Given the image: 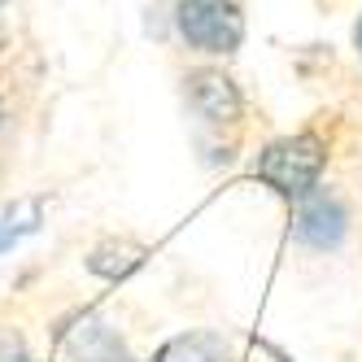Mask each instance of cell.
I'll list each match as a JSON object with an SVG mask.
<instances>
[{"label": "cell", "mask_w": 362, "mask_h": 362, "mask_svg": "<svg viewBox=\"0 0 362 362\" xmlns=\"http://www.w3.org/2000/svg\"><path fill=\"white\" fill-rule=\"evenodd\" d=\"M332 158V144L319 132H293V136H279L271 140L253 162V175L262 184L284 197L288 205H297L301 197H310L315 188H323V170Z\"/></svg>", "instance_id": "cell-1"}, {"label": "cell", "mask_w": 362, "mask_h": 362, "mask_svg": "<svg viewBox=\"0 0 362 362\" xmlns=\"http://www.w3.org/2000/svg\"><path fill=\"white\" fill-rule=\"evenodd\" d=\"M175 31L201 57H231L245 44V13L236 0H179Z\"/></svg>", "instance_id": "cell-2"}, {"label": "cell", "mask_w": 362, "mask_h": 362, "mask_svg": "<svg viewBox=\"0 0 362 362\" xmlns=\"http://www.w3.org/2000/svg\"><path fill=\"white\" fill-rule=\"evenodd\" d=\"M354 210L336 188H315L293 205V240L315 249V253H336L349 240Z\"/></svg>", "instance_id": "cell-3"}, {"label": "cell", "mask_w": 362, "mask_h": 362, "mask_svg": "<svg viewBox=\"0 0 362 362\" xmlns=\"http://www.w3.org/2000/svg\"><path fill=\"white\" fill-rule=\"evenodd\" d=\"M184 96H188V110L205 127H214V132L245 122V92L218 66H197V70H188L184 74Z\"/></svg>", "instance_id": "cell-4"}, {"label": "cell", "mask_w": 362, "mask_h": 362, "mask_svg": "<svg viewBox=\"0 0 362 362\" xmlns=\"http://www.w3.org/2000/svg\"><path fill=\"white\" fill-rule=\"evenodd\" d=\"M62 349L70 362H132L122 332L110 327V319H100L96 310H83L74 327L62 332Z\"/></svg>", "instance_id": "cell-5"}, {"label": "cell", "mask_w": 362, "mask_h": 362, "mask_svg": "<svg viewBox=\"0 0 362 362\" xmlns=\"http://www.w3.org/2000/svg\"><path fill=\"white\" fill-rule=\"evenodd\" d=\"M144 257H148V249H144L140 240H132V236H105V240H96V245L88 249L83 262H88V271H92L96 279L118 284V279H127L132 271H140Z\"/></svg>", "instance_id": "cell-6"}, {"label": "cell", "mask_w": 362, "mask_h": 362, "mask_svg": "<svg viewBox=\"0 0 362 362\" xmlns=\"http://www.w3.org/2000/svg\"><path fill=\"white\" fill-rule=\"evenodd\" d=\"M158 362H231V345L218 332H184L162 349Z\"/></svg>", "instance_id": "cell-7"}, {"label": "cell", "mask_w": 362, "mask_h": 362, "mask_svg": "<svg viewBox=\"0 0 362 362\" xmlns=\"http://www.w3.org/2000/svg\"><path fill=\"white\" fill-rule=\"evenodd\" d=\"M40 218H44V205L35 201V197H27V201H13L5 214H0V253L5 249H13L27 231H35L40 227Z\"/></svg>", "instance_id": "cell-8"}, {"label": "cell", "mask_w": 362, "mask_h": 362, "mask_svg": "<svg viewBox=\"0 0 362 362\" xmlns=\"http://www.w3.org/2000/svg\"><path fill=\"white\" fill-rule=\"evenodd\" d=\"M0 362H35L18 332H0Z\"/></svg>", "instance_id": "cell-9"}, {"label": "cell", "mask_w": 362, "mask_h": 362, "mask_svg": "<svg viewBox=\"0 0 362 362\" xmlns=\"http://www.w3.org/2000/svg\"><path fill=\"white\" fill-rule=\"evenodd\" d=\"M354 44H358V57H362V18H358V27H354Z\"/></svg>", "instance_id": "cell-10"}, {"label": "cell", "mask_w": 362, "mask_h": 362, "mask_svg": "<svg viewBox=\"0 0 362 362\" xmlns=\"http://www.w3.org/2000/svg\"><path fill=\"white\" fill-rule=\"evenodd\" d=\"M0 5H5V0H0Z\"/></svg>", "instance_id": "cell-11"}]
</instances>
